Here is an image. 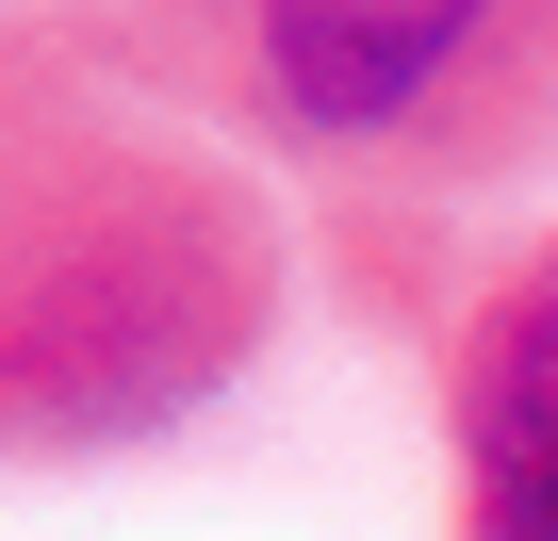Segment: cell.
<instances>
[{
    "instance_id": "7a4b0ae2",
    "label": "cell",
    "mask_w": 558,
    "mask_h": 541,
    "mask_svg": "<svg viewBox=\"0 0 558 541\" xmlns=\"http://www.w3.org/2000/svg\"><path fill=\"white\" fill-rule=\"evenodd\" d=\"M116 83L329 213H476L558 164V0H148Z\"/></svg>"
},
{
    "instance_id": "3957f363",
    "label": "cell",
    "mask_w": 558,
    "mask_h": 541,
    "mask_svg": "<svg viewBox=\"0 0 558 541\" xmlns=\"http://www.w3.org/2000/svg\"><path fill=\"white\" fill-rule=\"evenodd\" d=\"M444 541H558V230H525L444 329Z\"/></svg>"
},
{
    "instance_id": "6da1fadb",
    "label": "cell",
    "mask_w": 558,
    "mask_h": 541,
    "mask_svg": "<svg viewBox=\"0 0 558 541\" xmlns=\"http://www.w3.org/2000/svg\"><path fill=\"white\" fill-rule=\"evenodd\" d=\"M296 312V213L132 83L17 66L0 99V476L197 427Z\"/></svg>"
},
{
    "instance_id": "277c9868",
    "label": "cell",
    "mask_w": 558,
    "mask_h": 541,
    "mask_svg": "<svg viewBox=\"0 0 558 541\" xmlns=\"http://www.w3.org/2000/svg\"><path fill=\"white\" fill-rule=\"evenodd\" d=\"M0 99H17V50H0Z\"/></svg>"
}]
</instances>
